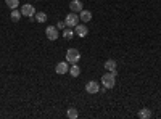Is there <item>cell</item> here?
<instances>
[{"label":"cell","mask_w":161,"mask_h":119,"mask_svg":"<svg viewBox=\"0 0 161 119\" xmlns=\"http://www.w3.org/2000/svg\"><path fill=\"white\" fill-rule=\"evenodd\" d=\"M102 84L105 89H113L114 84H116V76L113 73H106L102 76Z\"/></svg>","instance_id":"obj_1"},{"label":"cell","mask_w":161,"mask_h":119,"mask_svg":"<svg viewBox=\"0 0 161 119\" xmlns=\"http://www.w3.org/2000/svg\"><path fill=\"white\" fill-rule=\"evenodd\" d=\"M79 60H80V53H79L77 48H69L68 51H66V61H68V63L76 64Z\"/></svg>","instance_id":"obj_2"},{"label":"cell","mask_w":161,"mask_h":119,"mask_svg":"<svg viewBox=\"0 0 161 119\" xmlns=\"http://www.w3.org/2000/svg\"><path fill=\"white\" fill-rule=\"evenodd\" d=\"M64 24H66V28H74L76 24H79V16L76 15L74 11H71L68 16H66L64 19Z\"/></svg>","instance_id":"obj_3"},{"label":"cell","mask_w":161,"mask_h":119,"mask_svg":"<svg viewBox=\"0 0 161 119\" xmlns=\"http://www.w3.org/2000/svg\"><path fill=\"white\" fill-rule=\"evenodd\" d=\"M21 15H23V16H26V18H31V16H34V15H36L34 5H31V3H26V5H23V7H21Z\"/></svg>","instance_id":"obj_4"},{"label":"cell","mask_w":161,"mask_h":119,"mask_svg":"<svg viewBox=\"0 0 161 119\" xmlns=\"http://www.w3.org/2000/svg\"><path fill=\"white\" fill-rule=\"evenodd\" d=\"M86 90H87V94H90V95L98 94V92H100L98 82H95V81H89V82L86 84Z\"/></svg>","instance_id":"obj_5"},{"label":"cell","mask_w":161,"mask_h":119,"mask_svg":"<svg viewBox=\"0 0 161 119\" xmlns=\"http://www.w3.org/2000/svg\"><path fill=\"white\" fill-rule=\"evenodd\" d=\"M45 35L48 41H57L58 39V28H55V26H48V28L45 29Z\"/></svg>","instance_id":"obj_6"},{"label":"cell","mask_w":161,"mask_h":119,"mask_svg":"<svg viewBox=\"0 0 161 119\" xmlns=\"http://www.w3.org/2000/svg\"><path fill=\"white\" fill-rule=\"evenodd\" d=\"M74 34L79 35V37H86V35L89 34L87 26H84V24H76V26H74Z\"/></svg>","instance_id":"obj_7"},{"label":"cell","mask_w":161,"mask_h":119,"mask_svg":"<svg viewBox=\"0 0 161 119\" xmlns=\"http://www.w3.org/2000/svg\"><path fill=\"white\" fill-rule=\"evenodd\" d=\"M55 71H57V74H66L69 71V68H68V61H61V63H58L57 64V68H55Z\"/></svg>","instance_id":"obj_8"},{"label":"cell","mask_w":161,"mask_h":119,"mask_svg":"<svg viewBox=\"0 0 161 119\" xmlns=\"http://www.w3.org/2000/svg\"><path fill=\"white\" fill-rule=\"evenodd\" d=\"M105 69H108L110 73H113L114 76L118 74V69H116V61L114 60H106L105 61Z\"/></svg>","instance_id":"obj_9"},{"label":"cell","mask_w":161,"mask_h":119,"mask_svg":"<svg viewBox=\"0 0 161 119\" xmlns=\"http://www.w3.org/2000/svg\"><path fill=\"white\" fill-rule=\"evenodd\" d=\"M69 8L74 13H80L82 11V2H80V0H73V2L69 3Z\"/></svg>","instance_id":"obj_10"},{"label":"cell","mask_w":161,"mask_h":119,"mask_svg":"<svg viewBox=\"0 0 161 119\" xmlns=\"http://www.w3.org/2000/svg\"><path fill=\"white\" fill-rule=\"evenodd\" d=\"M79 19L82 21V23H89L92 19V13L89 10H82V11L79 13Z\"/></svg>","instance_id":"obj_11"},{"label":"cell","mask_w":161,"mask_h":119,"mask_svg":"<svg viewBox=\"0 0 161 119\" xmlns=\"http://www.w3.org/2000/svg\"><path fill=\"white\" fill-rule=\"evenodd\" d=\"M139 117H140V119H148V117H152V111H150L148 108H142V110L139 111Z\"/></svg>","instance_id":"obj_12"},{"label":"cell","mask_w":161,"mask_h":119,"mask_svg":"<svg viewBox=\"0 0 161 119\" xmlns=\"http://www.w3.org/2000/svg\"><path fill=\"white\" fill-rule=\"evenodd\" d=\"M69 74H71L73 77H77V76L80 74V68L77 66V63H76V64H73L71 68H69Z\"/></svg>","instance_id":"obj_13"},{"label":"cell","mask_w":161,"mask_h":119,"mask_svg":"<svg viewBox=\"0 0 161 119\" xmlns=\"http://www.w3.org/2000/svg\"><path fill=\"white\" fill-rule=\"evenodd\" d=\"M66 116H68L69 119H76V117L79 116V113H77L76 108H68V111H66Z\"/></svg>","instance_id":"obj_14"},{"label":"cell","mask_w":161,"mask_h":119,"mask_svg":"<svg viewBox=\"0 0 161 119\" xmlns=\"http://www.w3.org/2000/svg\"><path fill=\"white\" fill-rule=\"evenodd\" d=\"M19 19H21V11H18V10L15 8V10L11 11V21L16 23V21H19Z\"/></svg>","instance_id":"obj_15"},{"label":"cell","mask_w":161,"mask_h":119,"mask_svg":"<svg viewBox=\"0 0 161 119\" xmlns=\"http://www.w3.org/2000/svg\"><path fill=\"white\" fill-rule=\"evenodd\" d=\"M5 3H7L11 10H15V8L19 5V0H5Z\"/></svg>","instance_id":"obj_16"},{"label":"cell","mask_w":161,"mask_h":119,"mask_svg":"<svg viewBox=\"0 0 161 119\" xmlns=\"http://www.w3.org/2000/svg\"><path fill=\"white\" fill-rule=\"evenodd\" d=\"M36 19H37L39 23H45V21H47V15H45V13H42V11L36 13Z\"/></svg>","instance_id":"obj_17"},{"label":"cell","mask_w":161,"mask_h":119,"mask_svg":"<svg viewBox=\"0 0 161 119\" xmlns=\"http://www.w3.org/2000/svg\"><path fill=\"white\" fill-rule=\"evenodd\" d=\"M73 35H74V31H71L69 28H66V29L63 31V37L68 39V41H69V39H73Z\"/></svg>","instance_id":"obj_18"},{"label":"cell","mask_w":161,"mask_h":119,"mask_svg":"<svg viewBox=\"0 0 161 119\" xmlns=\"http://www.w3.org/2000/svg\"><path fill=\"white\" fill-rule=\"evenodd\" d=\"M57 28H58V29H64V28H66V24H64V21H60V23H58V26H57Z\"/></svg>","instance_id":"obj_19"}]
</instances>
